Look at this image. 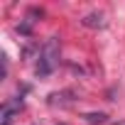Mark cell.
<instances>
[{
	"label": "cell",
	"instance_id": "1",
	"mask_svg": "<svg viewBox=\"0 0 125 125\" xmlns=\"http://www.w3.org/2000/svg\"><path fill=\"white\" fill-rule=\"evenodd\" d=\"M56 64H59V37H49V39L42 44L39 54H37L34 74H37L39 79H47V76L56 69Z\"/></svg>",
	"mask_w": 125,
	"mask_h": 125
},
{
	"label": "cell",
	"instance_id": "2",
	"mask_svg": "<svg viewBox=\"0 0 125 125\" xmlns=\"http://www.w3.org/2000/svg\"><path fill=\"white\" fill-rule=\"evenodd\" d=\"M22 108V96H15V98H10L5 105H3V123L0 125H10L12 120H15V113Z\"/></svg>",
	"mask_w": 125,
	"mask_h": 125
},
{
	"label": "cell",
	"instance_id": "3",
	"mask_svg": "<svg viewBox=\"0 0 125 125\" xmlns=\"http://www.w3.org/2000/svg\"><path fill=\"white\" fill-rule=\"evenodd\" d=\"M81 25H83V27H91V30H101V27L105 25V20H103L101 12H88V15L81 20Z\"/></svg>",
	"mask_w": 125,
	"mask_h": 125
},
{
	"label": "cell",
	"instance_id": "4",
	"mask_svg": "<svg viewBox=\"0 0 125 125\" xmlns=\"http://www.w3.org/2000/svg\"><path fill=\"white\" fill-rule=\"evenodd\" d=\"M86 120H88V123H103V120H105V113H88Z\"/></svg>",
	"mask_w": 125,
	"mask_h": 125
}]
</instances>
